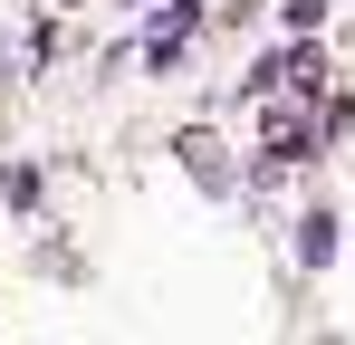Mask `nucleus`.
Returning a JSON list of instances; mask_svg holds the SVG:
<instances>
[{"instance_id": "f257e3e1", "label": "nucleus", "mask_w": 355, "mask_h": 345, "mask_svg": "<svg viewBox=\"0 0 355 345\" xmlns=\"http://www.w3.org/2000/svg\"><path fill=\"white\" fill-rule=\"evenodd\" d=\"M259 144H269V172H297L317 154V106H269L259 115Z\"/></svg>"}, {"instance_id": "f03ea898", "label": "nucleus", "mask_w": 355, "mask_h": 345, "mask_svg": "<svg viewBox=\"0 0 355 345\" xmlns=\"http://www.w3.org/2000/svg\"><path fill=\"white\" fill-rule=\"evenodd\" d=\"M192 19H202V10L182 0L173 19H154V29H144V67H154V77H164V67H173V57H182V39H192Z\"/></svg>"}, {"instance_id": "7ed1b4c3", "label": "nucleus", "mask_w": 355, "mask_h": 345, "mask_svg": "<svg viewBox=\"0 0 355 345\" xmlns=\"http://www.w3.org/2000/svg\"><path fill=\"white\" fill-rule=\"evenodd\" d=\"M173 154H182V163H192V172H202L211 192H231V163H221V144H211V134H182Z\"/></svg>"}, {"instance_id": "20e7f679", "label": "nucleus", "mask_w": 355, "mask_h": 345, "mask_svg": "<svg viewBox=\"0 0 355 345\" xmlns=\"http://www.w3.org/2000/svg\"><path fill=\"white\" fill-rule=\"evenodd\" d=\"M297 259H307V269H317V259H336V221H327V211H317V221H297Z\"/></svg>"}]
</instances>
